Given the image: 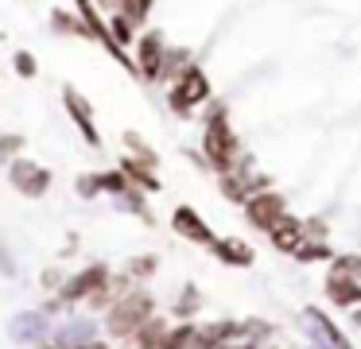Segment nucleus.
I'll list each match as a JSON object with an SVG mask.
<instances>
[{"instance_id": "11", "label": "nucleus", "mask_w": 361, "mask_h": 349, "mask_svg": "<svg viewBox=\"0 0 361 349\" xmlns=\"http://www.w3.org/2000/svg\"><path fill=\"white\" fill-rule=\"evenodd\" d=\"M268 237H272V245H276V248H283V252H299V245L307 240V225L283 214L280 221H276L272 229H268Z\"/></svg>"}, {"instance_id": "7", "label": "nucleus", "mask_w": 361, "mask_h": 349, "mask_svg": "<svg viewBox=\"0 0 361 349\" xmlns=\"http://www.w3.org/2000/svg\"><path fill=\"white\" fill-rule=\"evenodd\" d=\"M164 59H167V47H164V35L159 31H148L136 47V70H140L148 82H156L159 70H164Z\"/></svg>"}, {"instance_id": "26", "label": "nucleus", "mask_w": 361, "mask_h": 349, "mask_svg": "<svg viewBox=\"0 0 361 349\" xmlns=\"http://www.w3.org/2000/svg\"><path fill=\"white\" fill-rule=\"evenodd\" d=\"M214 349H237V345H214Z\"/></svg>"}, {"instance_id": "8", "label": "nucleus", "mask_w": 361, "mask_h": 349, "mask_svg": "<svg viewBox=\"0 0 361 349\" xmlns=\"http://www.w3.org/2000/svg\"><path fill=\"white\" fill-rule=\"evenodd\" d=\"M63 101H66V109H71L74 124H78L82 140L97 147V144H102V136H97V128H94V109H90V101L82 97L78 90H71V85H66V90H63Z\"/></svg>"}, {"instance_id": "10", "label": "nucleus", "mask_w": 361, "mask_h": 349, "mask_svg": "<svg viewBox=\"0 0 361 349\" xmlns=\"http://www.w3.org/2000/svg\"><path fill=\"white\" fill-rule=\"evenodd\" d=\"M105 283H109V271H105L102 264H97V268H86L82 276H74L71 283L63 287V299H66V302H74V299H90V295H97Z\"/></svg>"}, {"instance_id": "22", "label": "nucleus", "mask_w": 361, "mask_h": 349, "mask_svg": "<svg viewBox=\"0 0 361 349\" xmlns=\"http://www.w3.org/2000/svg\"><path fill=\"white\" fill-rule=\"evenodd\" d=\"M152 268H156V260H152V256H140V260H133V268H128V271H133V276H148Z\"/></svg>"}, {"instance_id": "6", "label": "nucleus", "mask_w": 361, "mask_h": 349, "mask_svg": "<svg viewBox=\"0 0 361 349\" xmlns=\"http://www.w3.org/2000/svg\"><path fill=\"white\" fill-rule=\"evenodd\" d=\"M8 178H12V186H16L20 194H27V198H39V194H47V186H51L47 167H39V163H32V159H16L12 171H8Z\"/></svg>"}, {"instance_id": "4", "label": "nucleus", "mask_w": 361, "mask_h": 349, "mask_svg": "<svg viewBox=\"0 0 361 349\" xmlns=\"http://www.w3.org/2000/svg\"><path fill=\"white\" fill-rule=\"evenodd\" d=\"M74 4H78V12H82V23L90 27V39H97V43H102L105 51H109L113 59L121 62V66H128V70H133V59H128V54H125V47H117V39L109 35V27L102 23V16H97V4H94V0H74Z\"/></svg>"}, {"instance_id": "25", "label": "nucleus", "mask_w": 361, "mask_h": 349, "mask_svg": "<svg viewBox=\"0 0 361 349\" xmlns=\"http://www.w3.org/2000/svg\"><path fill=\"white\" fill-rule=\"evenodd\" d=\"M78 349H105V345H97V341H86V345H78Z\"/></svg>"}, {"instance_id": "24", "label": "nucleus", "mask_w": 361, "mask_h": 349, "mask_svg": "<svg viewBox=\"0 0 361 349\" xmlns=\"http://www.w3.org/2000/svg\"><path fill=\"white\" fill-rule=\"evenodd\" d=\"M102 8H121V0H97Z\"/></svg>"}, {"instance_id": "12", "label": "nucleus", "mask_w": 361, "mask_h": 349, "mask_svg": "<svg viewBox=\"0 0 361 349\" xmlns=\"http://www.w3.org/2000/svg\"><path fill=\"white\" fill-rule=\"evenodd\" d=\"M326 291L334 302H342V307H353V302L361 299V283L353 276H342V271H334V276L326 279Z\"/></svg>"}, {"instance_id": "14", "label": "nucleus", "mask_w": 361, "mask_h": 349, "mask_svg": "<svg viewBox=\"0 0 361 349\" xmlns=\"http://www.w3.org/2000/svg\"><path fill=\"white\" fill-rule=\"evenodd\" d=\"M164 322H156V318H148V322L140 326V330L133 333L136 338V349H159V341H164Z\"/></svg>"}, {"instance_id": "3", "label": "nucleus", "mask_w": 361, "mask_h": 349, "mask_svg": "<svg viewBox=\"0 0 361 349\" xmlns=\"http://www.w3.org/2000/svg\"><path fill=\"white\" fill-rule=\"evenodd\" d=\"M210 97V82H206V74L198 66H187L179 78H175V90L167 93V105L175 109V113L187 116L195 105H202V101Z\"/></svg>"}, {"instance_id": "19", "label": "nucleus", "mask_w": 361, "mask_h": 349, "mask_svg": "<svg viewBox=\"0 0 361 349\" xmlns=\"http://www.w3.org/2000/svg\"><path fill=\"white\" fill-rule=\"evenodd\" d=\"M338 271H342V276L361 279V256H338Z\"/></svg>"}, {"instance_id": "23", "label": "nucleus", "mask_w": 361, "mask_h": 349, "mask_svg": "<svg viewBox=\"0 0 361 349\" xmlns=\"http://www.w3.org/2000/svg\"><path fill=\"white\" fill-rule=\"evenodd\" d=\"M20 144H24V140H20V136H4V140H0V159H8V155L16 152Z\"/></svg>"}, {"instance_id": "21", "label": "nucleus", "mask_w": 361, "mask_h": 349, "mask_svg": "<svg viewBox=\"0 0 361 349\" xmlns=\"http://www.w3.org/2000/svg\"><path fill=\"white\" fill-rule=\"evenodd\" d=\"M97 190H102V175H82L78 178V194L90 198V194H97Z\"/></svg>"}, {"instance_id": "5", "label": "nucleus", "mask_w": 361, "mask_h": 349, "mask_svg": "<svg viewBox=\"0 0 361 349\" xmlns=\"http://www.w3.org/2000/svg\"><path fill=\"white\" fill-rule=\"evenodd\" d=\"M245 214H249V221L257 225V229H272V225L288 214V206H283L280 194L260 190V194H252V198H245Z\"/></svg>"}, {"instance_id": "17", "label": "nucleus", "mask_w": 361, "mask_h": 349, "mask_svg": "<svg viewBox=\"0 0 361 349\" xmlns=\"http://www.w3.org/2000/svg\"><path fill=\"white\" fill-rule=\"evenodd\" d=\"M109 35L117 39V47L133 43V20H128L125 12H117V16H113V23H109Z\"/></svg>"}, {"instance_id": "16", "label": "nucleus", "mask_w": 361, "mask_h": 349, "mask_svg": "<svg viewBox=\"0 0 361 349\" xmlns=\"http://www.w3.org/2000/svg\"><path fill=\"white\" fill-rule=\"evenodd\" d=\"M51 20H55V27H59V31H74V35H90V27L82 23V16H66L63 8H59V12H51Z\"/></svg>"}, {"instance_id": "9", "label": "nucleus", "mask_w": 361, "mask_h": 349, "mask_svg": "<svg viewBox=\"0 0 361 349\" xmlns=\"http://www.w3.org/2000/svg\"><path fill=\"white\" fill-rule=\"evenodd\" d=\"M171 225H175V233H179V237L195 240V245H214V233H210V225H206V221H202V217H198L190 206H179V209H175Z\"/></svg>"}, {"instance_id": "18", "label": "nucleus", "mask_w": 361, "mask_h": 349, "mask_svg": "<svg viewBox=\"0 0 361 349\" xmlns=\"http://www.w3.org/2000/svg\"><path fill=\"white\" fill-rule=\"evenodd\" d=\"M152 4H156V0H121V8H117V12H125L133 23H140L144 16L152 12Z\"/></svg>"}, {"instance_id": "15", "label": "nucleus", "mask_w": 361, "mask_h": 349, "mask_svg": "<svg viewBox=\"0 0 361 349\" xmlns=\"http://www.w3.org/2000/svg\"><path fill=\"white\" fill-rule=\"evenodd\" d=\"M125 175H128V183H140L144 190H156V175H152V167L148 163H140V159H125Z\"/></svg>"}, {"instance_id": "13", "label": "nucleus", "mask_w": 361, "mask_h": 349, "mask_svg": "<svg viewBox=\"0 0 361 349\" xmlns=\"http://www.w3.org/2000/svg\"><path fill=\"white\" fill-rule=\"evenodd\" d=\"M214 252L221 256L226 264H252V248L241 245V240H214Z\"/></svg>"}, {"instance_id": "20", "label": "nucleus", "mask_w": 361, "mask_h": 349, "mask_svg": "<svg viewBox=\"0 0 361 349\" xmlns=\"http://www.w3.org/2000/svg\"><path fill=\"white\" fill-rule=\"evenodd\" d=\"M16 74H20V78H35V59H32L27 51L16 54Z\"/></svg>"}, {"instance_id": "1", "label": "nucleus", "mask_w": 361, "mask_h": 349, "mask_svg": "<svg viewBox=\"0 0 361 349\" xmlns=\"http://www.w3.org/2000/svg\"><path fill=\"white\" fill-rule=\"evenodd\" d=\"M202 152H206V159H210L218 171H233L237 155H241V144H237V132H233V124H229L226 105H214L210 116H206Z\"/></svg>"}, {"instance_id": "2", "label": "nucleus", "mask_w": 361, "mask_h": 349, "mask_svg": "<svg viewBox=\"0 0 361 349\" xmlns=\"http://www.w3.org/2000/svg\"><path fill=\"white\" fill-rule=\"evenodd\" d=\"M148 318H152L148 295H125V299H117L109 310V330L117 333V338H128V333H136Z\"/></svg>"}]
</instances>
